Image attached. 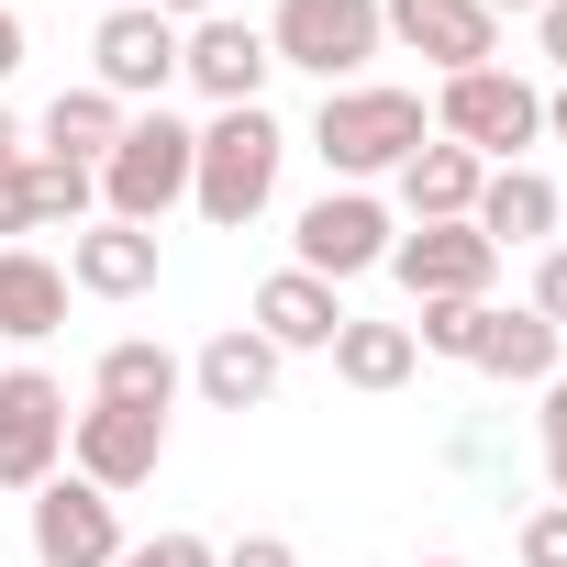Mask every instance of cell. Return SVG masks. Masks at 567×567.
I'll return each instance as SVG.
<instances>
[{
    "mask_svg": "<svg viewBox=\"0 0 567 567\" xmlns=\"http://www.w3.org/2000/svg\"><path fill=\"white\" fill-rule=\"evenodd\" d=\"M156 12H167V23L189 34V23H212V12H223V0H156Z\"/></svg>",
    "mask_w": 567,
    "mask_h": 567,
    "instance_id": "1f68e13d",
    "label": "cell"
},
{
    "mask_svg": "<svg viewBox=\"0 0 567 567\" xmlns=\"http://www.w3.org/2000/svg\"><path fill=\"white\" fill-rule=\"evenodd\" d=\"M123 123H134V112H123L112 90H56V101H45V156H68V167L101 178V156L123 145Z\"/></svg>",
    "mask_w": 567,
    "mask_h": 567,
    "instance_id": "44dd1931",
    "label": "cell"
},
{
    "mask_svg": "<svg viewBox=\"0 0 567 567\" xmlns=\"http://www.w3.org/2000/svg\"><path fill=\"white\" fill-rule=\"evenodd\" d=\"M12 68H23V23H12V12H0V79H12Z\"/></svg>",
    "mask_w": 567,
    "mask_h": 567,
    "instance_id": "e575fe53",
    "label": "cell"
},
{
    "mask_svg": "<svg viewBox=\"0 0 567 567\" xmlns=\"http://www.w3.org/2000/svg\"><path fill=\"white\" fill-rule=\"evenodd\" d=\"M390 178H401V212H412V223H467V212H478V178H489V167H478L467 145L423 134V145H412V156H401Z\"/></svg>",
    "mask_w": 567,
    "mask_h": 567,
    "instance_id": "2e32d148",
    "label": "cell"
},
{
    "mask_svg": "<svg viewBox=\"0 0 567 567\" xmlns=\"http://www.w3.org/2000/svg\"><path fill=\"white\" fill-rule=\"evenodd\" d=\"M189 156H200V134L178 123V112H134L123 123V145L101 156V223H167L178 200H189Z\"/></svg>",
    "mask_w": 567,
    "mask_h": 567,
    "instance_id": "7a4b0ae2",
    "label": "cell"
},
{
    "mask_svg": "<svg viewBox=\"0 0 567 567\" xmlns=\"http://www.w3.org/2000/svg\"><path fill=\"white\" fill-rule=\"evenodd\" d=\"M478 312H489V301H423L412 346H423V357H456V368H467V346H478Z\"/></svg>",
    "mask_w": 567,
    "mask_h": 567,
    "instance_id": "d4e9b609",
    "label": "cell"
},
{
    "mask_svg": "<svg viewBox=\"0 0 567 567\" xmlns=\"http://www.w3.org/2000/svg\"><path fill=\"white\" fill-rule=\"evenodd\" d=\"M68 290H90V301L156 290V234H145V223H79V245H68Z\"/></svg>",
    "mask_w": 567,
    "mask_h": 567,
    "instance_id": "5bb4252c",
    "label": "cell"
},
{
    "mask_svg": "<svg viewBox=\"0 0 567 567\" xmlns=\"http://www.w3.org/2000/svg\"><path fill=\"white\" fill-rule=\"evenodd\" d=\"M545 489L567 501V434H545Z\"/></svg>",
    "mask_w": 567,
    "mask_h": 567,
    "instance_id": "836d02e7",
    "label": "cell"
},
{
    "mask_svg": "<svg viewBox=\"0 0 567 567\" xmlns=\"http://www.w3.org/2000/svg\"><path fill=\"white\" fill-rule=\"evenodd\" d=\"M278 156H290V134L267 123V101L212 112V123H200V156H189V200H200V223L245 234V223L278 200Z\"/></svg>",
    "mask_w": 567,
    "mask_h": 567,
    "instance_id": "6da1fadb",
    "label": "cell"
},
{
    "mask_svg": "<svg viewBox=\"0 0 567 567\" xmlns=\"http://www.w3.org/2000/svg\"><path fill=\"white\" fill-rule=\"evenodd\" d=\"M90 90H112V101H167V79H178V23L156 12V0H123V12H101V34H90Z\"/></svg>",
    "mask_w": 567,
    "mask_h": 567,
    "instance_id": "52a82bcc",
    "label": "cell"
},
{
    "mask_svg": "<svg viewBox=\"0 0 567 567\" xmlns=\"http://www.w3.org/2000/svg\"><path fill=\"white\" fill-rule=\"evenodd\" d=\"M101 12H123V0H101Z\"/></svg>",
    "mask_w": 567,
    "mask_h": 567,
    "instance_id": "f35d334b",
    "label": "cell"
},
{
    "mask_svg": "<svg viewBox=\"0 0 567 567\" xmlns=\"http://www.w3.org/2000/svg\"><path fill=\"white\" fill-rule=\"evenodd\" d=\"M90 200H101L90 167H68V156H23V223H90Z\"/></svg>",
    "mask_w": 567,
    "mask_h": 567,
    "instance_id": "cb8c5ba5",
    "label": "cell"
},
{
    "mask_svg": "<svg viewBox=\"0 0 567 567\" xmlns=\"http://www.w3.org/2000/svg\"><path fill=\"white\" fill-rule=\"evenodd\" d=\"M523 312H545L556 334H567V245H545V267H534V301Z\"/></svg>",
    "mask_w": 567,
    "mask_h": 567,
    "instance_id": "83f0119b",
    "label": "cell"
},
{
    "mask_svg": "<svg viewBox=\"0 0 567 567\" xmlns=\"http://www.w3.org/2000/svg\"><path fill=\"white\" fill-rule=\"evenodd\" d=\"M545 134H556V145H567V90H556V101H545Z\"/></svg>",
    "mask_w": 567,
    "mask_h": 567,
    "instance_id": "d590c367",
    "label": "cell"
},
{
    "mask_svg": "<svg viewBox=\"0 0 567 567\" xmlns=\"http://www.w3.org/2000/svg\"><path fill=\"white\" fill-rule=\"evenodd\" d=\"M467 223H478L501 256H512V245H545V234H556V178H545V167H489Z\"/></svg>",
    "mask_w": 567,
    "mask_h": 567,
    "instance_id": "d6986e66",
    "label": "cell"
},
{
    "mask_svg": "<svg viewBox=\"0 0 567 567\" xmlns=\"http://www.w3.org/2000/svg\"><path fill=\"white\" fill-rule=\"evenodd\" d=\"M123 556V512L90 478H45L34 489V567H112Z\"/></svg>",
    "mask_w": 567,
    "mask_h": 567,
    "instance_id": "8fae6325",
    "label": "cell"
},
{
    "mask_svg": "<svg viewBox=\"0 0 567 567\" xmlns=\"http://www.w3.org/2000/svg\"><path fill=\"white\" fill-rule=\"evenodd\" d=\"M112 567H223V556H212L200 534H156V545H123Z\"/></svg>",
    "mask_w": 567,
    "mask_h": 567,
    "instance_id": "4316f807",
    "label": "cell"
},
{
    "mask_svg": "<svg viewBox=\"0 0 567 567\" xmlns=\"http://www.w3.org/2000/svg\"><path fill=\"white\" fill-rule=\"evenodd\" d=\"M223 567H301V556H290V534H234Z\"/></svg>",
    "mask_w": 567,
    "mask_h": 567,
    "instance_id": "f1b7e54d",
    "label": "cell"
},
{
    "mask_svg": "<svg viewBox=\"0 0 567 567\" xmlns=\"http://www.w3.org/2000/svg\"><path fill=\"white\" fill-rule=\"evenodd\" d=\"M423 134H434L423 90H323L312 156H323L334 178H379V167H401V156L423 145Z\"/></svg>",
    "mask_w": 567,
    "mask_h": 567,
    "instance_id": "277c9868",
    "label": "cell"
},
{
    "mask_svg": "<svg viewBox=\"0 0 567 567\" xmlns=\"http://www.w3.org/2000/svg\"><path fill=\"white\" fill-rule=\"evenodd\" d=\"M545 434H567V368L545 379Z\"/></svg>",
    "mask_w": 567,
    "mask_h": 567,
    "instance_id": "d6a6232c",
    "label": "cell"
},
{
    "mask_svg": "<svg viewBox=\"0 0 567 567\" xmlns=\"http://www.w3.org/2000/svg\"><path fill=\"white\" fill-rule=\"evenodd\" d=\"M478 12H489V23H501V12H545V0H478Z\"/></svg>",
    "mask_w": 567,
    "mask_h": 567,
    "instance_id": "8d00e7d4",
    "label": "cell"
},
{
    "mask_svg": "<svg viewBox=\"0 0 567 567\" xmlns=\"http://www.w3.org/2000/svg\"><path fill=\"white\" fill-rule=\"evenodd\" d=\"M390 278H401L412 301H489L501 245L478 223H412V234H390Z\"/></svg>",
    "mask_w": 567,
    "mask_h": 567,
    "instance_id": "8992f818",
    "label": "cell"
},
{
    "mask_svg": "<svg viewBox=\"0 0 567 567\" xmlns=\"http://www.w3.org/2000/svg\"><path fill=\"white\" fill-rule=\"evenodd\" d=\"M434 134L467 145L478 167H523V145L545 134V90L512 79V68H467V79L434 90Z\"/></svg>",
    "mask_w": 567,
    "mask_h": 567,
    "instance_id": "3957f363",
    "label": "cell"
},
{
    "mask_svg": "<svg viewBox=\"0 0 567 567\" xmlns=\"http://www.w3.org/2000/svg\"><path fill=\"white\" fill-rule=\"evenodd\" d=\"M379 45H390L379 34V0H278V12H267V56L278 68H312L323 90H346Z\"/></svg>",
    "mask_w": 567,
    "mask_h": 567,
    "instance_id": "5b68a950",
    "label": "cell"
},
{
    "mask_svg": "<svg viewBox=\"0 0 567 567\" xmlns=\"http://www.w3.org/2000/svg\"><path fill=\"white\" fill-rule=\"evenodd\" d=\"M423 567H467V556H423Z\"/></svg>",
    "mask_w": 567,
    "mask_h": 567,
    "instance_id": "74e56055",
    "label": "cell"
},
{
    "mask_svg": "<svg viewBox=\"0 0 567 567\" xmlns=\"http://www.w3.org/2000/svg\"><path fill=\"white\" fill-rule=\"evenodd\" d=\"M534 34H545V56L567 68V0H545V12H534Z\"/></svg>",
    "mask_w": 567,
    "mask_h": 567,
    "instance_id": "f546056e",
    "label": "cell"
},
{
    "mask_svg": "<svg viewBox=\"0 0 567 567\" xmlns=\"http://www.w3.org/2000/svg\"><path fill=\"white\" fill-rule=\"evenodd\" d=\"M556 346H567V334H556L545 312H501V301H489V312H478V346H467V368L545 390V379H556Z\"/></svg>",
    "mask_w": 567,
    "mask_h": 567,
    "instance_id": "ffe728a7",
    "label": "cell"
},
{
    "mask_svg": "<svg viewBox=\"0 0 567 567\" xmlns=\"http://www.w3.org/2000/svg\"><path fill=\"white\" fill-rule=\"evenodd\" d=\"M178 379H189V368H178L167 346H145V334L101 346V368H90V390H101V401H123V412H167V401H178Z\"/></svg>",
    "mask_w": 567,
    "mask_h": 567,
    "instance_id": "7402d4cb",
    "label": "cell"
},
{
    "mask_svg": "<svg viewBox=\"0 0 567 567\" xmlns=\"http://www.w3.org/2000/svg\"><path fill=\"white\" fill-rule=\"evenodd\" d=\"M256 334H267L278 357H301V346H334V334H346V301H334V278H312V267H278L267 290H256Z\"/></svg>",
    "mask_w": 567,
    "mask_h": 567,
    "instance_id": "9a60e30c",
    "label": "cell"
},
{
    "mask_svg": "<svg viewBox=\"0 0 567 567\" xmlns=\"http://www.w3.org/2000/svg\"><path fill=\"white\" fill-rule=\"evenodd\" d=\"M290 245H301L290 267H312V278H334V290H346L357 267H390V212H379L368 189H323V200L301 212Z\"/></svg>",
    "mask_w": 567,
    "mask_h": 567,
    "instance_id": "30bf717a",
    "label": "cell"
},
{
    "mask_svg": "<svg viewBox=\"0 0 567 567\" xmlns=\"http://www.w3.org/2000/svg\"><path fill=\"white\" fill-rule=\"evenodd\" d=\"M267 23H234V12H212V23H189L178 34V79L200 90V101H223V112H245L256 90H267Z\"/></svg>",
    "mask_w": 567,
    "mask_h": 567,
    "instance_id": "7c38bea8",
    "label": "cell"
},
{
    "mask_svg": "<svg viewBox=\"0 0 567 567\" xmlns=\"http://www.w3.org/2000/svg\"><path fill=\"white\" fill-rule=\"evenodd\" d=\"M523 567H567V501H534L523 512Z\"/></svg>",
    "mask_w": 567,
    "mask_h": 567,
    "instance_id": "484cf974",
    "label": "cell"
},
{
    "mask_svg": "<svg viewBox=\"0 0 567 567\" xmlns=\"http://www.w3.org/2000/svg\"><path fill=\"white\" fill-rule=\"evenodd\" d=\"M68 456H79V478L90 489H145L156 478V456H167V412H123V401H90V412H68Z\"/></svg>",
    "mask_w": 567,
    "mask_h": 567,
    "instance_id": "ba28073f",
    "label": "cell"
},
{
    "mask_svg": "<svg viewBox=\"0 0 567 567\" xmlns=\"http://www.w3.org/2000/svg\"><path fill=\"white\" fill-rule=\"evenodd\" d=\"M323 357H334V379H346V390H401L423 346H412V323H357V312H346V334H334Z\"/></svg>",
    "mask_w": 567,
    "mask_h": 567,
    "instance_id": "603a6c76",
    "label": "cell"
},
{
    "mask_svg": "<svg viewBox=\"0 0 567 567\" xmlns=\"http://www.w3.org/2000/svg\"><path fill=\"white\" fill-rule=\"evenodd\" d=\"M189 390H200L212 412H256V401L278 390V346H267L256 323H223V334L189 357Z\"/></svg>",
    "mask_w": 567,
    "mask_h": 567,
    "instance_id": "e0dca14e",
    "label": "cell"
},
{
    "mask_svg": "<svg viewBox=\"0 0 567 567\" xmlns=\"http://www.w3.org/2000/svg\"><path fill=\"white\" fill-rule=\"evenodd\" d=\"M379 34H401V45H412V56H434L445 79L501 68V23L478 12V0H379Z\"/></svg>",
    "mask_w": 567,
    "mask_h": 567,
    "instance_id": "4fadbf2b",
    "label": "cell"
},
{
    "mask_svg": "<svg viewBox=\"0 0 567 567\" xmlns=\"http://www.w3.org/2000/svg\"><path fill=\"white\" fill-rule=\"evenodd\" d=\"M68 323V267L34 256V245H0V334L12 346H45Z\"/></svg>",
    "mask_w": 567,
    "mask_h": 567,
    "instance_id": "ac0fdd59",
    "label": "cell"
},
{
    "mask_svg": "<svg viewBox=\"0 0 567 567\" xmlns=\"http://www.w3.org/2000/svg\"><path fill=\"white\" fill-rule=\"evenodd\" d=\"M68 456V390L45 368H12L0 379V489H45Z\"/></svg>",
    "mask_w": 567,
    "mask_h": 567,
    "instance_id": "9c48e42d",
    "label": "cell"
},
{
    "mask_svg": "<svg viewBox=\"0 0 567 567\" xmlns=\"http://www.w3.org/2000/svg\"><path fill=\"white\" fill-rule=\"evenodd\" d=\"M23 156H34V145H23V123H12V112H0V178H12Z\"/></svg>",
    "mask_w": 567,
    "mask_h": 567,
    "instance_id": "4dcf8cb0",
    "label": "cell"
}]
</instances>
